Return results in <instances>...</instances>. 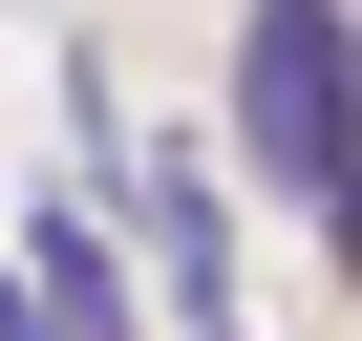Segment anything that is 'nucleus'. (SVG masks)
<instances>
[{"instance_id": "nucleus-1", "label": "nucleus", "mask_w": 362, "mask_h": 341, "mask_svg": "<svg viewBox=\"0 0 362 341\" xmlns=\"http://www.w3.org/2000/svg\"><path fill=\"white\" fill-rule=\"evenodd\" d=\"M235 170L298 192L320 256H362V22L341 0H256L235 22Z\"/></svg>"}, {"instance_id": "nucleus-2", "label": "nucleus", "mask_w": 362, "mask_h": 341, "mask_svg": "<svg viewBox=\"0 0 362 341\" xmlns=\"http://www.w3.org/2000/svg\"><path fill=\"white\" fill-rule=\"evenodd\" d=\"M0 341H128V256H107V214H43L22 256H0Z\"/></svg>"}, {"instance_id": "nucleus-3", "label": "nucleus", "mask_w": 362, "mask_h": 341, "mask_svg": "<svg viewBox=\"0 0 362 341\" xmlns=\"http://www.w3.org/2000/svg\"><path fill=\"white\" fill-rule=\"evenodd\" d=\"M128 214H149V256H170V320H192V341H235V320H256V299H235V214H214V170L128 149Z\"/></svg>"}]
</instances>
